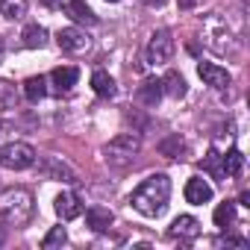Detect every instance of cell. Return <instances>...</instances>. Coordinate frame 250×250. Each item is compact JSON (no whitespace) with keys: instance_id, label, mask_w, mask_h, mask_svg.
I'll return each instance as SVG.
<instances>
[{"instance_id":"26","label":"cell","mask_w":250,"mask_h":250,"mask_svg":"<svg viewBox=\"0 0 250 250\" xmlns=\"http://www.w3.org/2000/svg\"><path fill=\"white\" fill-rule=\"evenodd\" d=\"M203 168L212 174V177H218V180H224V168H221V156L212 150V153H206L203 156Z\"/></svg>"},{"instance_id":"25","label":"cell","mask_w":250,"mask_h":250,"mask_svg":"<svg viewBox=\"0 0 250 250\" xmlns=\"http://www.w3.org/2000/svg\"><path fill=\"white\" fill-rule=\"evenodd\" d=\"M18 103V94H15V85L0 80V109H12Z\"/></svg>"},{"instance_id":"18","label":"cell","mask_w":250,"mask_h":250,"mask_svg":"<svg viewBox=\"0 0 250 250\" xmlns=\"http://www.w3.org/2000/svg\"><path fill=\"white\" fill-rule=\"evenodd\" d=\"M162 91L168 94V97H174V100H180V97H186V80H183V74H177V71H168L165 77H162Z\"/></svg>"},{"instance_id":"13","label":"cell","mask_w":250,"mask_h":250,"mask_svg":"<svg viewBox=\"0 0 250 250\" xmlns=\"http://www.w3.org/2000/svg\"><path fill=\"white\" fill-rule=\"evenodd\" d=\"M65 15L74 24H85V27H94L97 24V15L91 12V6L85 3V0H68V3H65Z\"/></svg>"},{"instance_id":"2","label":"cell","mask_w":250,"mask_h":250,"mask_svg":"<svg viewBox=\"0 0 250 250\" xmlns=\"http://www.w3.org/2000/svg\"><path fill=\"white\" fill-rule=\"evenodd\" d=\"M36 212V200L30 188H3L0 191V221L9 227H24Z\"/></svg>"},{"instance_id":"29","label":"cell","mask_w":250,"mask_h":250,"mask_svg":"<svg viewBox=\"0 0 250 250\" xmlns=\"http://www.w3.org/2000/svg\"><path fill=\"white\" fill-rule=\"evenodd\" d=\"M9 130H12V124H9V121H0V136H6Z\"/></svg>"},{"instance_id":"33","label":"cell","mask_w":250,"mask_h":250,"mask_svg":"<svg viewBox=\"0 0 250 250\" xmlns=\"http://www.w3.org/2000/svg\"><path fill=\"white\" fill-rule=\"evenodd\" d=\"M106 3H121V0H106Z\"/></svg>"},{"instance_id":"1","label":"cell","mask_w":250,"mask_h":250,"mask_svg":"<svg viewBox=\"0 0 250 250\" xmlns=\"http://www.w3.org/2000/svg\"><path fill=\"white\" fill-rule=\"evenodd\" d=\"M168 197H171V180H168V174H150L130 194V203L145 218H159L168 209Z\"/></svg>"},{"instance_id":"14","label":"cell","mask_w":250,"mask_h":250,"mask_svg":"<svg viewBox=\"0 0 250 250\" xmlns=\"http://www.w3.org/2000/svg\"><path fill=\"white\" fill-rule=\"evenodd\" d=\"M56 215H59L62 221H74V218H80V215H83V203H80V197H77L74 191H62V194L56 197Z\"/></svg>"},{"instance_id":"21","label":"cell","mask_w":250,"mask_h":250,"mask_svg":"<svg viewBox=\"0 0 250 250\" xmlns=\"http://www.w3.org/2000/svg\"><path fill=\"white\" fill-rule=\"evenodd\" d=\"M159 153H162L165 159H180V156L186 153V142H183L180 136H168V139L159 142Z\"/></svg>"},{"instance_id":"19","label":"cell","mask_w":250,"mask_h":250,"mask_svg":"<svg viewBox=\"0 0 250 250\" xmlns=\"http://www.w3.org/2000/svg\"><path fill=\"white\" fill-rule=\"evenodd\" d=\"M221 168H224V177H238L244 171V153L232 147L227 156H221Z\"/></svg>"},{"instance_id":"11","label":"cell","mask_w":250,"mask_h":250,"mask_svg":"<svg viewBox=\"0 0 250 250\" xmlns=\"http://www.w3.org/2000/svg\"><path fill=\"white\" fill-rule=\"evenodd\" d=\"M168 235L171 238H180V241H194L200 235V221L191 218V215H180V218H174Z\"/></svg>"},{"instance_id":"32","label":"cell","mask_w":250,"mask_h":250,"mask_svg":"<svg viewBox=\"0 0 250 250\" xmlns=\"http://www.w3.org/2000/svg\"><path fill=\"white\" fill-rule=\"evenodd\" d=\"M3 241H6V232H3V227H0V247H3Z\"/></svg>"},{"instance_id":"10","label":"cell","mask_w":250,"mask_h":250,"mask_svg":"<svg viewBox=\"0 0 250 250\" xmlns=\"http://www.w3.org/2000/svg\"><path fill=\"white\" fill-rule=\"evenodd\" d=\"M162 80H156V77H147L139 88H136V100L142 103V106H147V109H156L159 106V100H162Z\"/></svg>"},{"instance_id":"17","label":"cell","mask_w":250,"mask_h":250,"mask_svg":"<svg viewBox=\"0 0 250 250\" xmlns=\"http://www.w3.org/2000/svg\"><path fill=\"white\" fill-rule=\"evenodd\" d=\"M21 42H24V47H30V50L44 47V44H47V30H44L42 24H27L24 33H21Z\"/></svg>"},{"instance_id":"28","label":"cell","mask_w":250,"mask_h":250,"mask_svg":"<svg viewBox=\"0 0 250 250\" xmlns=\"http://www.w3.org/2000/svg\"><path fill=\"white\" fill-rule=\"evenodd\" d=\"M142 3H145V6H153V9H156V6H165L168 0H142Z\"/></svg>"},{"instance_id":"22","label":"cell","mask_w":250,"mask_h":250,"mask_svg":"<svg viewBox=\"0 0 250 250\" xmlns=\"http://www.w3.org/2000/svg\"><path fill=\"white\" fill-rule=\"evenodd\" d=\"M215 227H221V229H227V227H232L235 224V203L232 200H224L218 209H215Z\"/></svg>"},{"instance_id":"12","label":"cell","mask_w":250,"mask_h":250,"mask_svg":"<svg viewBox=\"0 0 250 250\" xmlns=\"http://www.w3.org/2000/svg\"><path fill=\"white\" fill-rule=\"evenodd\" d=\"M186 200H188L191 206L209 203V200H212V186H209L203 177H191V180L186 183Z\"/></svg>"},{"instance_id":"8","label":"cell","mask_w":250,"mask_h":250,"mask_svg":"<svg viewBox=\"0 0 250 250\" xmlns=\"http://www.w3.org/2000/svg\"><path fill=\"white\" fill-rule=\"evenodd\" d=\"M77 80H80V71H77L74 65H59V68H53L50 77H47V83H50V88H53L56 94H68V91L77 85Z\"/></svg>"},{"instance_id":"20","label":"cell","mask_w":250,"mask_h":250,"mask_svg":"<svg viewBox=\"0 0 250 250\" xmlns=\"http://www.w3.org/2000/svg\"><path fill=\"white\" fill-rule=\"evenodd\" d=\"M44 94H47V77H30V80L24 83V97H27L30 103H39Z\"/></svg>"},{"instance_id":"7","label":"cell","mask_w":250,"mask_h":250,"mask_svg":"<svg viewBox=\"0 0 250 250\" xmlns=\"http://www.w3.org/2000/svg\"><path fill=\"white\" fill-rule=\"evenodd\" d=\"M56 44H59L65 53H83V50L91 44V39H88L85 30H80V27H65V30L56 33Z\"/></svg>"},{"instance_id":"5","label":"cell","mask_w":250,"mask_h":250,"mask_svg":"<svg viewBox=\"0 0 250 250\" xmlns=\"http://www.w3.org/2000/svg\"><path fill=\"white\" fill-rule=\"evenodd\" d=\"M174 36H171V30H156L153 36H150V42H147V62L150 65H165V62H171V56H174Z\"/></svg>"},{"instance_id":"23","label":"cell","mask_w":250,"mask_h":250,"mask_svg":"<svg viewBox=\"0 0 250 250\" xmlns=\"http://www.w3.org/2000/svg\"><path fill=\"white\" fill-rule=\"evenodd\" d=\"M0 15L9 18V21H18L27 15V0H0Z\"/></svg>"},{"instance_id":"6","label":"cell","mask_w":250,"mask_h":250,"mask_svg":"<svg viewBox=\"0 0 250 250\" xmlns=\"http://www.w3.org/2000/svg\"><path fill=\"white\" fill-rule=\"evenodd\" d=\"M36 168H39V174H42L44 180H56V183H68V186L77 183L74 168H71L68 162H62L59 156H44V159L36 162Z\"/></svg>"},{"instance_id":"16","label":"cell","mask_w":250,"mask_h":250,"mask_svg":"<svg viewBox=\"0 0 250 250\" xmlns=\"http://www.w3.org/2000/svg\"><path fill=\"white\" fill-rule=\"evenodd\" d=\"M85 224H88V229L103 232V229L112 227V212L103 209V206H91V209H85Z\"/></svg>"},{"instance_id":"3","label":"cell","mask_w":250,"mask_h":250,"mask_svg":"<svg viewBox=\"0 0 250 250\" xmlns=\"http://www.w3.org/2000/svg\"><path fill=\"white\" fill-rule=\"evenodd\" d=\"M139 147H142V139H139L136 133H121V136H115V139L103 147V159H106L109 165H115V168H124V165L136 162Z\"/></svg>"},{"instance_id":"27","label":"cell","mask_w":250,"mask_h":250,"mask_svg":"<svg viewBox=\"0 0 250 250\" xmlns=\"http://www.w3.org/2000/svg\"><path fill=\"white\" fill-rule=\"evenodd\" d=\"M218 244H227V247H241V250H247V238H235V235H224V238H218Z\"/></svg>"},{"instance_id":"30","label":"cell","mask_w":250,"mask_h":250,"mask_svg":"<svg viewBox=\"0 0 250 250\" xmlns=\"http://www.w3.org/2000/svg\"><path fill=\"white\" fill-rule=\"evenodd\" d=\"M238 203H241V206H250V194H247V191H241V197H238Z\"/></svg>"},{"instance_id":"4","label":"cell","mask_w":250,"mask_h":250,"mask_svg":"<svg viewBox=\"0 0 250 250\" xmlns=\"http://www.w3.org/2000/svg\"><path fill=\"white\" fill-rule=\"evenodd\" d=\"M0 165H3V168H12V171H27V168L36 165V150H33L27 142L6 145V147H0Z\"/></svg>"},{"instance_id":"31","label":"cell","mask_w":250,"mask_h":250,"mask_svg":"<svg viewBox=\"0 0 250 250\" xmlns=\"http://www.w3.org/2000/svg\"><path fill=\"white\" fill-rule=\"evenodd\" d=\"M3 56H6V42L0 39V62H3Z\"/></svg>"},{"instance_id":"9","label":"cell","mask_w":250,"mask_h":250,"mask_svg":"<svg viewBox=\"0 0 250 250\" xmlns=\"http://www.w3.org/2000/svg\"><path fill=\"white\" fill-rule=\"evenodd\" d=\"M197 74H200V80H203L206 85H212V88H227V85L232 83L229 71L221 68V65H215V62H200V65H197Z\"/></svg>"},{"instance_id":"24","label":"cell","mask_w":250,"mask_h":250,"mask_svg":"<svg viewBox=\"0 0 250 250\" xmlns=\"http://www.w3.org/2000/svg\"><path fill=\"white\" fill-rule=\"evenodd\" d=\"M68 241V232H65V227H53L44 238H42V247L44 250H53V247H62Z\"/></svg>"},{"instance_id":"15","label":"cell","mask_w":250,"mask_h":250,"mask_svg":"<svg viewBox=\"0 0 250 250\" xmlns=\"http://www.w3.org/2000/svg\"><path fill=\"white\" fill-rule=\"evenodd\" d=\"M91 88H94V94L103 97V100H109V97L118 94V85H115V80H112L106 71H94V74H91Z\"/></svg>"}]
</instances>
